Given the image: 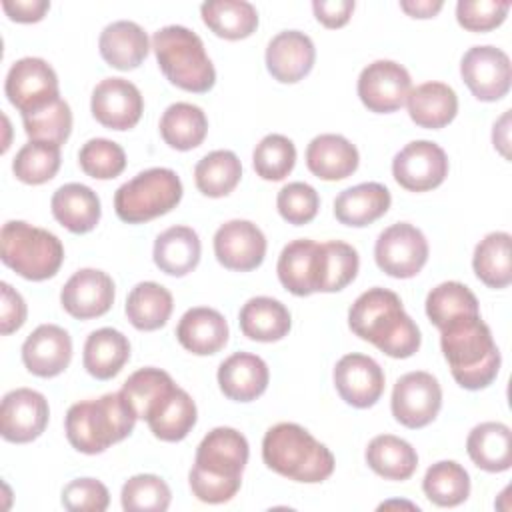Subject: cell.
<instances>
[{"label": "cell", "instance_id": "obj_48", "mask_svg": "<svg viewBox=\"0 0 512 512\" xmlns=\"http://www.w3.org/2000/svg\"><path fill=\"white\" fill-rule=\"evenodd\" d=\"M78 164L86 176L96 180H110L124 172L126 152L120 144L108 138H92L82 144L78 152Z\"/></svg>", "mask_w": 512, "mask_h": 512}, {"label": "cell", "instance_id": "obj_38", "mask_svg": "<svg viewBox=\"0 0 512 512\" xmlns=\"http://www.w3.org/2000/svg\"><path fill=\"white\" fill-rule=\"evenodd\" d=\"M202 22L224 40L248 38L258 28V12L246 0H208L200 6Z\"/></svg>", "mask_w": 512, "mask_h": 512}, {"label": "cell", "instance_id": "obj_10", "mask_svg": "<svg viewBox=\"0 0 512 512\" xmlns=\"http://www.w3.org/2000/svg\"><path fill=\"white\" fill-rule=\"evenodd\" d=\"M374 260L392 278H412L428 260V240L416 226L396 222L380 232L374 244Z\"/></svg>", "mask_w": 512, "mask_h": 512}, {"label": "cell", "instance_id": "obj_3", "mask_svg": "<svg viewBox=\"0 0 512 512\" xmlns=\"http://www.w3.org/2000/svg\"><path fill=\"white\" fill-rule=\"evenodd\" d=\"M440 346L452 378L466 390L490 386L500 370V352L480 314L460 316L440 330Z\"/></svg>", "mask_w": 512, "mask_h": 512}, {"label": "cell", "instance_id": "obj_30", "mask_svg": "<svg viewBox=\"0 0 512 512\" xmlns=\"http://www.w3.org/2000/svg\"><path fill=\"white\" fill-rule=\"evenodd\" d=\"M130 358V342L116 328H98L84 342L82 364L96 380L114 378Z\"/></svg>", "mask_w": 512, "mask_h": 512}, {"label": "cell", "instance_id": "obj_35", "mask_svg": "<svg viewBox=\"0 0 512 512\" xmlns=\"http://www.w3.org/2000/svg\"><path fill=\"white\" fill-rule=\"evenodd\" d=\"M208 132L204 110L190 102L170 104L160 118V136L174 150H192L200 146Z\"/></svg>", "mask_w": 512, "mask_h": 512}, {"label": "cell", "instance_id": "obj_42", "mask_svg": "<svg viewBox=\"0 0 512 512\" xmlns=\"http://www.w3.org/2000/svg\"><path fill=\"white\" fill-rule=\"evenodd\" d=\"M176 388L172 376L160 368H140L122 384V396L138 418L146 420L152 410Z\"/></svg>", "mask_w": 512, "mask_h": 512}, {"label": "cell", "instance_id": "obj_33", "mask_svg": "<svg viewBox=\"0 0 512 512\" xmlns=\"http://www.w3.org/2000/svg\"><path fill=\"white\" fill-rule=\"evenodd\" d=\"M470 460L486 472H504L512 464V432L502 422H482L466 438Z\"/></svg>", "mask_w": 512, "mask_h": 512}, {"label": "cell", "instance_id": "obj_19", "mask_svg": "<svg viewBox=\"0 0 512 512\" xmlns=\"http://www.w3.org/2000/svg\"><path fill=\"white\" fill-rule=\"evenodd\" d=\"M334 386L346 404L370 408L384 392V372L374 358L352 352L336 362Z\"/></svg>", "mask_w": 512, "mask_h": 512}, {"label": "cell", "instance_id": "obj_24", "mask_svg": "<svg viewBox=\"0 0 512 512\" xmlns=\"http://www.w3.org/2000/svg\"><path fill=\"white\" fill-rule=\"evenodd\" d=\"M230 330L226 318L208 306H196L182 314L176 326V338L188 352L210 356L220 352L228 342Z\"/></svg>", "mask_w": 512, "mask_h": 512}, {"label": "cell", "instance_id": "obj_52", "mask_svg": "<svg viewBox=\"0 0 512 512\" xmlns=\"http://www.w3.org/2000/svg\"><path fill=\"white\" fill-rule=\"evenodd\" d=\"M62 504L70 512H104L110 504V494L96 478H76L64 486Z\"/></svg>", "mask_w": 512, "mask_h": 512}, {"label": "cell", "instance_id": "obj_50", "mask_svg": "<svg viewBox=\"0 0 512 512\" xmlns=\"http://www.w3.org/2000/svg\"><path fill=\"white\" fill-rule=\"evenodd\" d=\"M276 208L288 224L302 226L316 218L320 208V196L306 182H290L280 188L276 196Z\"/></svg>", "mask_w": 512, "mask_h": 512}, {"label": "cell", "instance_id": "obj_57", "mask_svg": "<svg viewBox=\"0 0 512 512\" xmlns=\"http://www.w3.org/2000/svg\"><path fill=\"white\" fill-rule=\"evenodd\" d=\"M510 110H506L500 120L494 124V130H492V142H494V148L500 150V154L504 158H508V144H510Z\"/></svg>", "mask_w": 512, "mask_h": 512}, {"label": "cell", "instance_id": "obj_26", "mask_svg": "<svg viewBox=\"0 0 512 512\" xmlns=\"http://www.w3.org/2000/svg\"><path fill=\"white\" fill-rule=\"evenodd\" d=\"M98 48L108 66L134 70L148 56L150 40L140 24L132 20H116L100 32Z\"/></svg>", "mask_w": 512, "mask_h": 512}, {"label": "cell", "instance_id": "obj_14", "mask_svg": "<svg viewBox=\"0 0 512 512\" xmlns=\"http://www.w3.org/2000/svg\"><path fill=\"white\" fill-rule=\"evenodd\" d=\"M392 174L410 192L434 190L448 176L446 152L436 142L414 140L394 156Z\"/></svg>", "mask_w": 512, "mask_h": 512}, {"label": "cell", "instance_id": "obj_55", "mask_svg": "<svg viewBox=\"0 0 512 512\" xmlns=\"http://www.w3.org/2000/svg\"><path fill=\"white\" fill-rule=\"evenodd\" d=\"M2 10L14 22H40L44 14L50 10L48 0H4Z\"/></svg>", "mask_w": 512, "mask_h": 512}, {"label": "cell", "instance_id": "obj_7", "mask_svg": "<svg viewBox=\"0 0 512 512\" xmlns=\"http://www.w3.org/2000/svg\"><path fill=\"white\" fill-rule=\"evenodd\" d=\"M0 258L18 276L42 282L62 266L64 246L52 232L22 220H10L0 232Z\"/></svg>", "mask_w": 512, "mask_h": 512}, {"label": "cell", "instance_id": "obj_16", "mask_svg": "<svg viewBox=\"0 0 512 512\" xmlns=\"http://www.w3.org/2000/svg\"><path fill=\"white\" fill-rule=\"evenodd\" d=\"M92 116L110 130H130L138 124L144 100L136 84L124 78H104L90 98Z\"/></svg>", "mask_w": 512, "mask_h": 512}, {"label": "cell", "instance_id": "obj_54", "mask_svg": "<svg viewBox=\"0 0 512 512\" xmlns=\"http://www.w3.org/2000/svg\"><path fill=\"white\" fill-rule=\"evenodd\" d=\"M354 0H314L312 10L316 20L326 28H342L352 12H354Z\"/></svg>", "mask_w": 512, "mask_h": 512}, {"label": "cell", "instance_id": "obj_27", "mask_svg": "<svg viewBox=\"0 0 512 512\" xmlns=\"http://www.w3.org/2000/svg\"><path fill=\"white\" fill-rule=\"evenodd\" d=\"M390 190L380 182H362L342 190L334 200V216L344 226L362 228L382 218L390 208Z\"/></svg>", "mask_w": 512, "mask_h": 512}, {"label": "cell", "instance_id": "obj_22", "mask_svg": "<svg viewBox=\"0 0 512 512\" xmlns=\"http://www.w3.org/2000/svg\"><path fill=\"white\" fill-rule=\"evenodd\" d=\"M314 60V42L300 30L278 32L266 48V68L272 78L282 84H294L308 76Z\"/></svg>", "mask_w": 512, "mask_h": 512}, {"label": "cell", "instance_id": "obj_56", "mask_svg": "<svg viewBox=\"0 0 512 512\" xmlns=\"http://www.w3.org/2000/svg\"><path fill=\"white\" fill-rule=\"evenodd\" d=\"M442 0H402L400 8L412 18H432L442 10Z\"/></svg>", "mask_w": 512, "mask_h": 512}, {"label": "cell", "instance_id": "obj_12", "mask_svg": "<svg viewBox=\"0 0 512 512\" xmlns=\"http://www.w3.org/2000/svg\"><path fill=\"white\" fill-rule=\"evenodd\" d=\"M460 76L474 98L496 102L510 90V58L496 46H472L460 60Z\"/></svg>", "mask_w": 512, "mask_h": 512}, {"label": "cell", "instance_id": "obj_34", "mask_svg": "<svg viewBox=\"0 0 512 512\" xmlns=\"http://www.w3.org/2000/svg\"><path fill=\"white\" fill-rule=\"evenodd\" d=\"M196 404L192 396L176 386L146 418L150 432L164 442L184 440L196 424Z\"/></svg>", "mask_w": 512, "mask_h": 512}, {"label": "cell", "instance_id": "obj_4", "mask_svg": "<svg viewBox=\"0 0 512 512\" xmlns=\"http://www.w3.org/2000/svg\"><path fill=\"white\" fill-rule=\"evenodd\" d=\"M262 460L276 474L304 484H318L334 472V454L306 428L280 422L264 434Z\"/></svg>", "mask_w": 512, "mask_h": 512}, {"label": "cell", "instance_id": "obj_8", "mask_svg": "<svg viewBox=\"0 0 512 512\" xmlns=\"http://www.w3.org/2000/svg\"><path fill=\"white\" fill-rule=\"evenodd\" d=\"M182 192V182L174 170L148 168L116 190L114 210L122 222L142 224L176 208Z\"/></svg>", "mask_w": 512, "mask_h": 512}, {"label": "cell", "instance_id": "obj_23", "mask_svg": "<svg viewBox=\"0 0 512 512\" xmlns=\"http://www.w3.org/2000/svg\"><path fill=\"white\" fill-rule=\"evenodd\" d=\"M270 372L266 362L250 352L228 356L218 368V386L228 400L252 402L268 388Z\"/></svg>", "mask_w": 512, "mask_h": 512}, {"label": "cell", "instance_id": "obj_51", "mask_svg": "<svg viewBox=\"0 0 512 512\" xmlns=\"http://www.w3.org/2000/svg\"><path fill=\"white\" fill-rule=\"evenodd\" d=\"M510 10L506 0H460L456 4V20L464 30L488 32L498 28Z\"/></svg>", "mask_w": 512, "mask_h": 512}, {"label": "cell", "instance_id": "obj_29", "mask_svg": "<svg viewBox=\"0 0 512 512\" xmlns=\"http://www.w3.org/2000/svg\"><path fill=\"white\" fill-rule=\"evenodd\" d=\"M406 106L416 126L438 130L456 118L458 96L454 88L444 82H424L410 90Z\"/></svg>", "mask_w": 512, "mask_h": 512}, {"label": "cell", "instance_id": "obj_41", "mask_svg": "<svg viewBox=\"0 0 512 512\" xmlns=\"http://www.w3.org/2000/svg\"><path fill=\"white\" fill-rule=\"evenodd\" d=\"M422 490L432 504L452 508L470 496V476L458 462L440 460L426 470Z\"/></svg>", "mask_w": 512, "mask_h": 512}, {"label": "cell", "instance_id": "obj_37", "mask_svg": "<svg viewBox=\"0 0 512 512\" xmlns=\"http://www.w3.org/2000/svg\"><path fill=\"white\" fill-rule=\"evenodd\" d=\"M368 466L386 480H408L418 468V454L410 442L394 436H374L366 448Z\"/></svg>", "mask_w": 512, "mask_h": 512}, {"label": "cell", "instance_id": "obj_49", "mask_svg": "<svg viewBox=\"0 0 512 512\" xmlns=\"http://www.w3.org/2000/svg\"><path fill=\"white\" fill-rule=\"evenodd\" d=\"M324 248V270L320 292H338L346 288L358 274L360 258L354 246L342 240H330L322 244Z\"/></svg>", "mask_w": 512, "mask_h": 512}, {"label": "cell", "instance_id": "obj_47", "mask_svg": "<svg viewBox=\"0 0 512 512\" xmlns=\"http://www.w3.org/2000/svg\"><path fill=\"white\" fill-rule=\"evenodd\" d=\"M170 500V486L156 474H136L124 482L120 492L126 512H164Z\"/></svg>", "mask_w": 512, "mask_h": 512}, {"label": "cell", "instance_id": "obj_32", "mask_svg": "<svg viewBox=\"0 0 512 512\" xmlns=\"http://www.w3.org/2000/svg\"><path fill=\"white\" fill-rule=\"evenodd\" d=\"M240 330L256 342H278L292 326L288 308L270 296H254L240 308Z\"/></svg>", "mask_w": 512, "mask_h": 512}, {"label": "cell", "instance_id": "obj_18", "mask_svg": "<svg viewBox=\"0 0 512 512\" xmlns=\"http://www.w3.org/2000/svg\"><path fill=\"white\" fill-rule=\"evenodd\" d=\"M214 254L228 270H254L266 256V236L250 220H228L214 234Z\"/></svg>", "mask_w": 512, "mask_h": 512}, {"label": "cell", "instance_id": "obj_1", "mask_svg": "<svg viewBox=\"0 0 512 512\" xmlns=\"http://www.w3.org/2000/svg\"><path fill=\"white\" fill-rule=\"evenodd\" d=\"M348 326L358 338L374 344L390 358H410L422 342L420 328L406 314L400 296L380 286L354 300L348 310Z\"/></svg>", "mask_w": 512, "mask_h": 512}, {"label": "cell", "instance_id": "obj_25", "mask_svg": "<svg viewBox=\"0 0 512 512\" xmlns=\"http://www.w3.org/2000/svg\"><path fill=\"white\" fill-rule=\"evenodd\" d=\"M360 156L356 146L340 134H320L306 148L308 170L326 182L344 180L358 168Z\"/></svg>", "mask_w": 512, "mask_h": 512}, {"label": "cell", "instance_id": "obj_21", "mask_svg": "<svg viewBox=\"0 0 512 512\" xmlns=\"http://www.w3.org/2000/svg\"><path fill=\"white\" fill-rule=\"evenodd\" d=\"M72 360V338L56 324H40L22 344L26 370L40 378L62 374Z\"/></svg>", "mask_w": 512, "mask_h": 512}, {"label": "cell", "instance_id": "obj_6", "mask_svg": "<svg viewBox=\"0 0 512 512\" xmlns=\"http://www.w3.org/2000/svg\"><path fill=\"white\" fill-rule=\"evenodd\" d=\"M158 66L170 84L186 92H208L216 82V70L204 50L202 38L186 26H164L152 36Z\"/></svg>", "mask_w": 512, "mask_h": 512}, {"label": "cell", "instance_id": "obj_40", "mask_svg": "<svg viewBox=\"0 0 512 512\" xmlns=\"http://www.w3.org/2000/svg\"><path fill=\"white\" fill-rule=\"evenodd\" d=\"M242 178L240 158L232 150H214L198 160L194 168L196 188L208 198L228 196Z\"/></svg>", "mask_w": 512, "mask_h": 512}, {"label": "cell", "instance_id": "obj_2", "mask_svg": "<svg viewBox=\"0 0 512 512\" xmlns=\"http://www.w3.org/2000/svg\"><path fill=\"white\" fill-rule=\"evenodd\" d=\"M250 448L242 432L228 426L210 430L196 448L188 482L192 494L206 504H222L236 496Z\"/></svg>", "mask_w": 512, "mask_h": 512}, {"label": "cell", "instance_id": "obj_53", "mask_svg": "<svg viewBox=\"0 0 512 512\" xmlns=\"http://www.w3.org/2000/svg\"><path fill=\"white\" fill-rule=\"evenodd\" d=\"M0 292H2L0 332L4 336H8V334L16 332L18 328H22V324L26 322V302L8 282L0 284Z\"/></svg>", "mask_w": 512, "mask_h": 512}, {"label": "cell", "instance_id": "obj_13", "mask_svg": "<svg viewBox=\"0 0 512 512\" xmlns=\"http://www.w3.org/2000/svg\"><path fill=\"white\" fill-rule=\"evenodd\" d=\"M412 90L408 70L394 60H374L358 76V98L376 114H390L406 104Z\"/></svg>", "mask_w": 512, "mask_h": 512}, {"label": "cell", "instance_id": "obj_28", "mask_svg": "<svg viewBox=\"0 0 512 512\" xmlns=\"http://www.w3.org/2000/svg\"><path fill=\"white\" fill-rule=\"evenodd\" d=\"M52 216L72 234H86L100 222V198L98 194L80 182H68L60 186L50 200Z\"/></svg>", "mask_w": 512, "mask_h": 512}, {"label": "cell", "instance_id": "obj_20", "mask_svg": "<svg viewBox=\"0 0 512 512\" xmlns=\"http://www.w3.org/2000/svg\"><path fill=\"white\" fill-rule=\"evenodd\" d=\"M62 308L78 320H90L106 314L114 304L112 278L96 268L74 272L60 292Z\"/></svg>", "mask_w": 512, "mask_h": 512}, {"label": "cell", "instance_id": "obj_43", "mask_svg": "<svg viewBox=\"0 0 512 512\" xmlns=\"http://www.w3.org/2000/svg\"><path fill=\"white\" fill-rule=\"evenodd\" d=\"M472 314H480L478 300L474 292L462 282H442L426 296V316L438 330H442L446 324L460 316Z\"/></svg>", "mask_w": 512, "mask_h": 512}, {"label": "cell", "instance_id": "obj_46", "mask_svg": "<svg viewBox=\"0 0 512 512\" xmlns=\"http://www.w3.org/2000/svg\"><path fill=\"white\" fill-rule=\"evenodd\" d=\"M296 164V146L288 136L268 134L264 136L252 154V166L262 180H284Z\"/></svg>", "mask_w": 512, "mask_h": 512}, {"label": "cell", "instance_id": "obj_45", "mask_svg": "<svg viewBox=\"0 0 512 512\" xmlns=\"http://www.w3.org/2000/svg\"><path fill=\"white\" fill-rule=\"evenodd\" d=\"M60 170V146L34 142L24 144L12 162L14 176L24 184H44L56 176Z\"/></svg>", "mask_w": 512, "mask_h": 512}, {"label": "cell", "instance_id": "obj_5", "mask_svg": "<svg viewBox=\"0 0 512 512\" xmlns=\"http://www.w3.org/2000/svg\"><path fill=\"white\" fill-rule=\"evenodd\" d=\"M138 416L122 392H110L96 400H82L68 408L64 418L66 438L82 454H100L124 440Z\"/></svg>", "mask_w": 512, "mask_h": 512}, {"label": "cell", "instance_id": "obj_15", "mask_svg": "<svg viewBox=\"0 0 512 512\" xmlns=\"http://www.w3.org/2000/svg\"><path fill=\"white\" fill-rule=\"evenodd\" d=\"M48 400L32 388H16L4 394L0 404V434L14 444L36 440L48 426Z\"/></svg>", "mask_w": 512, "mask_h": 512}, {"label": "cell", "instance_id": "obj_9", "mask_svg": "<svg viewBox=\"0 0 512 512\" xmlns=\"http://www.w3.org/2000/svg\"><path fill=\"white\" fill-rule=\"evenodd\" d=\"M4 92L8 102L22 116L40 110L60 98L58 76L54 68L46 60L36 56L20 58L10 66L4 82Z\"/></svg>", "mask_w": 512, "mask_h": 512}, {"label": "cell", "instance_id": "obj_11", "mask_svg": "<svg viewBox=\"0 0 512 512\" xmlns=\"http://www.w3.org/2000/svg\"><path fill=\"white\" fill-rule=\"evenodd\" d=\"M392 416L406 428L428 426L442 408V388L430 372L416 370L400 376L390 400Z\"/></svg>", "mask_w": 512, "mask_h": 512}, {"label": "cell", "instance_id": "obj_17", "mask_svg": "<svg viewBox=\"0 0 512 512\" xmlns=\"http://www.w3.org/2000/svg\"><path fill=\"white\" fill-rule=\"evenodd\" d=\"M324 270V248L322 244L300 238L288 242L276 264L280 284L294 296H310L320 292Z\"/></svg>", "mask_w": 512, "mask_h": 512}, {"label": "cell", "instance_id": "obj_44", "mask_svg": "<svg viewBox=\"0 0 512 512\" xmlns=\"http://www.w3.org/2000/svg\"><path fill=\"white\" fill-rule=\"evenodd\" d=\"M22 124L30 140L60 146L72 132V110L66 100L58 98L40 110L24 114Z\"/></svg>", "mask_w": 512, "mask_h": 512}, {"label": "cell", "instance_id": "obj_36", "mask_svg": "<svg viewBox=\"0 0 512 512\" xmlns=\"http://www.w3.org/2000/svg\"><path fill=\"white\" fill-rule=\"evenodd\" d=\"M174 308L168 288L158 282L136 284L126 298V316L136 330L152 332L162 328Z\"/></svg>", "mask_w": 512, "mask_h": 512}, {"label": "cell", "instance_id": "obj_39", "mask_svg": "<svg viewBox=\"0 0 512 512\" xmlns=\"http://www.w3.org/2000/svg\"><path fill=\"white\" fill-rule=\"evenodd\" d=\"M508 232H490L474 248L472 268L488 288H506L512 282V250Z\"/></svg>", "mask_w": 512, "mask_h": 512}, {"label": "cell", "instance_id": "obj_31", "mask_svg": "<svg viewBox=\"0 0 512 512\" xmlns=\"http://www.w3.org/2000/svg\"><path fill=\"white\" fill-rule=\"evenodd\" d=\"M200 238L190 226H172L154 242V264L168 276H186L200 262Z\"/></svg>", "mask_w": 512, "mask_h": 512}]
</instances>
